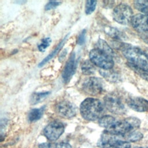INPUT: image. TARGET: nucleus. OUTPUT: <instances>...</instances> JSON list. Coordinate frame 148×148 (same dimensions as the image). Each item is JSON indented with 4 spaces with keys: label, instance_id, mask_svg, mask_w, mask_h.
<instances>
[{
    "label": "nucleus",
    "instance_id": "nucleus-1",
    "mask_svg": "<svg viewBox=\"0 0 148 148\" xmlns=\"http://www.w3.org/2000/svg\"><path fill=\"white\" fill-rule=\"evenodd\" d=\"M80 112L82 117L88 121L99 120L105 113V105L98 99L87 98L80 104Z\"/></svg>",
    "mask_w": 148,
    "mask_h": 148
},
{
    "label": "nucleus",
    "instance_id": "nucleus-2",
    "mask_svg": "<svg viewBox=\"0 0 148 148\" xmlns=\"http://www.w3.org/2000/svg\"><path fill=\"white\" fill-rule=\"evenodd\" d=\"M121 51L128 61L127 64L148 71V55L141 49L125 44Z\"/></svg>",
    "mask_w": 148,
    "mask_h": 148
},
{
    "label": "nucleus",
    "instance_id": "nucleus-3",
    "mask_svg": "<svg viewBox=\"0 0 148 148\" xmlns=\"http://www.w3.org/2000/svg\"><path fill=\"white\" fill-rule=\"evenodd\" d=\"M141 124V121L136 117H128L120 120H115L106 131L115 135H124L136 131Z\"/></svg>",
    "mask_w": 148,
    "mask_h": 148
},
{
    "label": "nucleus",
    "instance_id": "nucleus-4",
    "mask_svg": "<svg viewBox=\"0 0 148 148\" xmlns=\"http://www.w3.org/2000/svg\"><path fill=\"white\" fill-rule=\"evenodd\" d=\"M90 61L102 69H112L114 66L113 56L108 53L94 48L89 53Z\"/></svg>",
    "mask_w": 148,
    "mask_h": 148
},
{
    "label": "nucleus",
    "instance_id": "nucleus-5",
    "mask_svg": "<svg viewBox=\"0 0 148 148\" xmlns=\"http://www.w3.org/2000/svg\"><path fill=\"white\" fill-rule=\"evenodd\" d=\"M105 107L110 112L118 115L126 113L127 108L121 98L116 93L110 92L103 98Z\"/></svg>",
    "mask_w": 148,
    "mask_h": 148
},
{
    "label": "nucleus",
    "instance_id": "nucleus-6",
    "mask_svg": "<svg viewBox=\"0 0 148 148\" xmlns=\"http://www.w3.org/2000/svg\"><path fill=\"white\" fill-rule=\"evenodd\" d=\"M133 16L132 9L125 3L119 4L113 10V19L120 24H128L131 23Z\"/></svg>",
    "mask_w": 148,
    "mask_h": 148
},
{
    "label": "nucleus",
    "instance_id": "nucleus-7",
    "mask_svg": "<svg viewBox=\"0 0 148 148\" xmlns=\"http://www.w3.org/2000/svg\"><path fill=\"white\" fill-rule=\"evenodd\" d=\"M82 88L85 94L95 96L103 92L104 82L99 77H90L84 80L82 84Z\"/></svg>",
    "mask_w": 148,
    "mask_h": 148
},
{
    "label": "nucleus",
    "instance_id": "nucleus-8",
    "mask_svg": "<svg viewBox=\"0 0 148 148\" xmlns=\"http://www.w3.org/2000/svg\"><path fill=\"white\" fill-rule=\"evenodd\" d=\"M65 125L60 121L54 120L49 123L43 129V135L50 141L58 139L64 133Z\"/></svg>",
    "mask_w": 148,
    "mask_h": 148
},
{
    "label": "nucleus",
    "instance_id": "nucleus-9",
    "mask_svg": "<svg viewBox=\"0 0 148 148\" xmlns=\"http://www.w3.org/2000/svg\"><path fill=\"white\" fill-rule=\"evenodd\" d=\"M55 111L58 115L64 119H71L77 113L76 106L68 100H62L55 105Z\"/></svg>",
    "mask_w": 148,
    "mask_h": 148
},
{
    "label": "nucleus",
    "instance_id": "nucleus-10",
    "mask_svg": "<svg viewBox=\"0 0 148 148\" xmlns=\"http://www.w3.org/2000/svg\"><path fill=\"white\" fill-rule=\"evenodd\" d=\"M126 103L131 109L138 112L148 110V101L140 97H130L126 99Z\"/></svg>",
    "mask_w": 148,
    "mask_h": 148
},
{
    "label": "nucleus",
    "instance_id": "nucleus-11",
    "mask_svg": "<svg viewBox=\"0 0 148 148\" xmlns=\"http://www.w3.org/2000/svg\"><path fill=\"white\" fill-rule=\"evenodd\" d=\"M77 67V61L75 53H72L66 62L62 73V79L65 83H68L73 76Z\"/></svg>",
    "mask_w": 148,
    "mask_h": 148
},
{
    "label": "nucleus",
    "instance_id": "nucleus-12",
    "mask_svg": "<svg viewBox=\"0 0 148 148\" xmlns=\"http://www.w3.org/2000/svg\"><path fill=\"white\" fill-rule=\"evenodd\" d=\"M134 29L138 32H148V16L144 14L134 15L131 21Z\"/></svg>",
    "mask_w": 148,
    "mask_h": 148
},
{
    "label": "nucleus",
    "instance_id": "nucleus-13",
    "mask_svg": "<svg viewBox=\"0 0 148 148\" xmlns=\"http://www.w3.org/2000/svg\"><path fill=\"white\" fill-rule=\"evenodd\" d=\"M99 73L103 77H104L106 80H107L110 82L116 83L118 82L120 79V76L119 74L116 71H114L113 69H101L99 70Z\"/></svg>",
    "mask_w": 148,
    "mask_h": 148
},
{
    "label": "nucleus",
    "instance_id": "nucleus-14",
    "mask_svg": "<svg viewBox=\"0 0 148 148\" xmlns=\"http://www.w3.org/2000/svg\"><path fill=\"white\" fill-rule=\"evenodd\" d=\"M68 35H69V34L66 35L65 36V38L58 44V45H57V46H56V47L53 50V51H52L51 53H50L47 57H46L39 64V65H38V66H39V67L43 66L45 64H46L47 62H48L50 60H51L54 56H56L57 54V53L60 51V50L61 49V48H62V46H64V43H65V42H66V39H67Z\"/></svg>",
    "mask_w": 148,
    "mask_h": 148
},
{
    "label": "nucleus",
    "instance_id": "nucleus-15",
    "mask_svg": "<svg viewBox=\"0 0 148 148\" xmlns=\"http://www.w3.org/2000/svg\"><path fill=\"white\" fill-rule=\"evenodd\" d=\"M45 106H43L40 108H35L32 109L28 115V121L32 123L40 119L45 112Z\"/></svg>",
    "mask_w": 148,
    "mask_h": 148
},
{
    "label": "nucleus",
    "instance_id": "nucleus-16",
    "mask_svg": "<svg viewBox=\"0 0 148 148\" xmlns=\"http://www.w3.org/2000/svg\"><path fill=\"white\" fill-rule=\"evenodd\" d=\"M105 32L106 34H107L109 36L118 40H121L124 39L126 38L125 35L119 30L118 29L114 28V27H108L105 28Z\"/></svg>",
    "mask_w": 148,
    "mask_h": 148
},
{
    "label": "nucleus",
    "instance_id": "nucleus-17",
    "mask_svg": "<svg viewBox=\"0 0 148 148\" xmlns=\"http://www.w3.org/2000/svg\"><path fill=\"white\" fill-rule=\"evenodd\" d=\"M119 136H121V137L124 141L129 143L139 141L141 140L143 137L142 133L136 131L124 135H119Z\"/></svg>",
    "mask_w": 148,
    "mask_h": 148
},
{
    "label": "nucleus",
    "instance_id": "nucleus-18",
    "mask_svg": "<svg viewBox=\"0 0 148 148\" xmlns=\"http://www.w3.org/2000/svg\"><path fill=\"white\" fill-rule=\"evenodd\" d=\"M82 72L84 75H91L95 73L96 69L94 66V64L90 61L86 60L81 65Z\"/></svg>",
    "mask_w": 148,
    "mask_h": 148
},
{
    "label": "nucleus",
    "instance_id": "nucleus-19",
    "mask_svg": "<svg viewBox=\"0 0 148 148\" xmlns=\"http://www.w3.org/2000/svg\"><path fill=\"white\" fill-rule=\"evenodd\" d=\"M49 94V91L34 92L30 97L29 102L31 105H36L45 99Z\"/></svg>",
    "mask_w": 148,
    "mask_h": 148
},
{
    "label": "nucleus",
    "instance_id": "nucleus-20",
    "mask_svg": "<svg viewBox=\"0 0 148 148\" xmlns=\"http://www.w3.org/2000/svg\"><path fill=\"white\" fill-rule=\"evenodd\" d=\"M39 148H72L71 145L65 142L56 143H42L39 145Z\"/></svg>",
    "mask_w": 148,
    "mask_h": 148
},
{
    "label": "nucleus",
    "instance_id": "nucleus-21",
    "mask_svg": "<svg viewBox=\"0 0 148 148\" xmlns=\"http://www.w3.org/2000/svg\"><path fill=\"white\" fill-rule=\"evenodd\" d=\"M134 7L144 14L148 16V1L147 0H139L135 1L134 2Z\"/></svg>",
    "mask_w": 148,
    "mask_h": 148
},
{
    "label": "nucleus",
    "instance_id": "nucleus-22",
    "mask_svg": "<svg viewBox=\"0 0 148 148\" xmlns=\"http://www.w3.org/2000/svg\"><path fill=\"white\" fill-rule=\"evenodd\" d=\"M116 120L115 118L110 115H103L102 117H101L98 120L99 125L107 129L114 121Z\"/></svg>",
    "mask_w": 148,
    "mask_h": 148
},
{
    "label": "nucleus",
    "instance_id": "nucleus-23",
    "mask_svg": "<svg viewBox=\"0 0 148 148\" xmlns=\"http://www.w3.org/2000/svg\"><path fill=\"white\" fill-rule=\"evenodd\" d=\"M96 49L102 50L111 56H113L114 53L111 47L108 44V43L103 39H99L96 44Z\"/></svg>",
    "mask_w": 148,
    "mask_h": 148
},
{
    "label": "nucleus",
    "instance_id": "nucleus-24",
    "mask_svg": "<svg viewBox=\"0 0 148 148\" xmlns=\"http://www.w3.org/2000/svg\"><path fill=\"white\" fill-rule=\"evenodd\" d=\"M97 3V1L94 0H88L86 1L85 5V12L86 14H91L94 12Z\"/></svg>",
    "mask_w": 148,
    "mask_h": 148
},
{
    "label": "nucleus",
    "instance_id": "nucleus-25",
    "mask_svg": "<svg viewBox=\"0 0 148 148\" xmlns=\"http://www.w3.org/2000/svg\"><path fill=\"white\" fill-rule=\"evenodd\" d=\"M51 42V38L49 37L43 38L41 40L40 43L38 45V50L41 52H44L45 50L49 46Z\"/></svg>",
    "mask_w": 148,
    "mask_h": 148
},
{
    "label": "nucleus",
    "instance_id": "nucleus-26",
    "mask_svg": "<svg viewBox=\"0 0 148 148\" xmlns=\"http://www.w3.org/2000/svg\"><path fill=\"white\" fill-rule=\"evenodd\" d=\"M129 66V67L132 69L135 73H136L138 75H139L141 77H142L143 79L146 80L148 81V71H146L144 70H142L141 69H139L138 68H136L131 64H127Z\"/></svg>",
    "mask_w": 148,
    "mask_h": 148
},
{
    "label": "nucleus",
    "instance_id": "nucleus-27",
    "mask_svg": "<svg viewBox=\"0 0 148 148\" xmlns=\"http://www.w3.org/2000/svg\"><path fill=\"white\" fill-rule=\"evenodd\" d=\"M60 4H61V2L58 1H49L45 6V10H49L51 9H53L54 8H56Z\"/></svg>",
    "mask_w": 148,
    "mask_h": 148
},
{
    "label": "nucleus",
    "instance_id": "nucleus-28",
    "mask_svg": "<svg viewBox=\"0 0 148 148\" xmlns=\"http://www.w3.org/2000/svg\"><path fill=\"white\" fill-rule=\"evenodd\" d=\"M86 29H83L79 35L78 38H77V43L79 45H83L86 40Z\"/></svg>",
    "mask_w": 148,
    "mask_h": 148
},
{
    "label": "nucleus",
    "instance_id": "nucleus-29",
    "mask_svg": "<svg viewBox=\"0 0 148 148\" xmlns=\"http://www.w3.org/2000/svg\"><path fill=\"white\" fill-rule=\"evenodd\" d=\"M140 36L144 42L148 44V32H145L140 34Z\"/></svg>",
    "mask_w": 148,
    "mask_h": 148
},
{
    "label": "nucleus",
    "instance_id": "nucleus-30",
    "mask_svg": "<svg viewBox=\"0 0 148 148\" xmlns=\"http://www.w3.org/2000/svg\"><path fill=\"white\" fill-rule=\"evenodd\" d=\"M130 148H148V146H131Z\"/></svg>",
    "mask_w": 148,
    "mask_h": 148
}]
</instances>
